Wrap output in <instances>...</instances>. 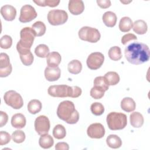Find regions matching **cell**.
<instances>
[{"label":"cell","mask_w":150,"mask_h":150,"mask_svg":"<svg viewBox=\"0 0 150 150\" xmlns=\"http://www.w3.org/2000/svg\"><path fill=\"white\" fill-rule=\"evenodd\" d=\"M124 54L129 63L138 65L149 60L150 51L146 45L137 42L128 45L125 49Z\"/></svg>","instance_id":"cell-1"},{"label":"cell","mask_w":150,"mask_h":150,"mask_svg":"<svg viewBox=\"0 0 150 150\" xmlns=\"http://www.w3.org/2000/svg\"><path fill=\"white\" fill-rule=\"evenodd\" d=\"M57 115L62 120L69 124H74L79 120V114L75 109L72 101L66 100L61 102L57 108Z\"/></svg>","instance_id":"cell-2"},{"label":"cell","mask_w":150,"mask_h":150,"mask_svg":"<svg viewBox=\"0 0 150 150\" xmlns=\"http://www.w3.org/2000/svg\"><path fill=\"white\" fill-rule=\"evenodd\" d=\"M36 36L32 28L25 27L20 32L21 39L16 45V49L19 54H25L30 52L35 38Z\"/></svg>","instance_id":"cell-3"},{"label":"cell","mask_w":150,"mask_h":150,"mask_svg":"<svg viewBox=\"0 0 150 150\" xmlns=\"http://www.w3.org/2000/svg\"><path fill=\"white\" fill-rule=\"evenodd\" d=\"M106 121L109 129L113 131L122 129L127 124V115L122 112H110Z\"/></svg>","instance_id":"cell-4"},{"label":"cell","mask_w":150,"mask_h":150,"mask_svg":"<svg viewBox=\"0 0 150 150\" xmlns=\"http://www.w3.org/2000/svg\"><path fill=\"white\" fill-rule=\"evenodd\" d=\"M78 35L81 40L90 43H96L101 38L100 33L97 29L89 26L82 27L79 30Z\"/></svg>","instance_id":"cell-5"},{"label":"cell","mask_w":150,"mask_h":150,"mask_svg":"<svg viewBox=\"0 0 150 150\" xmlns=\"http://www.w3.org/2000/svg\"><path fill=\"white\" fill-rule=\"evenodd\" d=\"M68 19L67 13L61 9H53L50 11L47 14V21L49 23L53 26L63 25Z\"/></svg>","instance_id":"cell-6"},{"label":"cell","mask_w":150,"mask_h":150,"mask_svg":"<svg viewBox=\"0 0 150 150\" xmlns=\"http://www.w3.org/2000/svg\"><path fill=\"white\" fill-rule=\"evenodd\" d=\"M4 99L5 103L14 109H20L23 105V101L22 96L14 90L6 91L4 96Z\"/></svg>","instance_id":"cell-7"},{"label":"cell","mask_w":150,"mask_h":150,"mask_svg":"<svg viewBox=\"0 0 150 150\" xmlns=\"http://www.w3.org/2000/svg\"><path fill=\"white\" fill-rule=\"evenodd\" d=\"M47 92L49 95L53 97H70L71 87L66 84L50 86L48 88Z\"/></svg>","instance_id":"cell-8"},{"label":"cell","mask_w":150,"mask_h":150,"mask_svg":"<svg viewBox=\"0 0 150 150\" xmlns=\"http://www.w3.org/2000/svg\"><path fill=\"white\" fill-rule=\"evenodd\" d=\"M104 56L100 52L91 53L87 57L86 63L87 67L91 70L98 69L103 64Z\"/></svg>","instance_id":"cell-9"},{"label":"cell","mask_w":150,"mask_h":150,"mask_svg":"<svg viewBox=\"0 0 150 150\" xmlns=\"http://www.w3.org/2000/svg\"><path fill=\"white\" fill-rule=\"evenodd\" d=\"M35 129L36 132L40 135L47 134L50 127V121L45 115H40L38 117L35 121Z\"/></svg>","instance_id":"cell-10"},{"label":"cell","mask_w":150,"mask_h":150,"mask_svg":"<svg viewBox=\"0 0 150 150\" xmlns=\"http://www.w3.org/2000/svg\"><path fill=\"white\" fill-rule=\"evenodd\" d=\"M37 12L30 5H25L21 9L19 20L22 23L29 22L37 17Z\"/></svg>","instance_id":"cell-11"},{"label":"cell","mask_w":150,"mask_h":150,"mask_svg":"<svg viewBox=\"0 0 150 150\" xmlns=\"http://www.w3.org/2000/svg\"><path fill=\"white\" fill-rule=\"evenodd\" d=\"M87 133L91 138L100 139L104 136L105 128L100 123H93L87 128Z\"/></svg>","instance_id":"cell-12"},{"label":"cell","mask_w":150,"mask_h":150,"mask_svg":"<svg viewBox=\"0 0 150 150\" xmlns=\"http://www.w3.org/2000/svg\"><path fill=\"white\" fill-rule=\"evenodd\" d=\"M68 8L71 14L78 15L84 11V5L81 0H70L69 2Z\"/></svg>","instance_id":"cell-13"},{"label":"cell","mask_w":150,"mask_h":150,"mask_svg":"<svg viewBox=\"0 0 150 150\" xmlns=\"http://www.w3.org/2000/svg\"><path fill=\"white\" fill-rule=\"evenodd\" d=\"M60 74L61 70L58 66H47L45 70V78L49 81H54L57 80L60 77Z\"/></svg>","instance_id":"cell-14"},{"label":"cell","mask_w":150,"mask_h":150,"mask_svg":"<svg viewBox=\"0 0 150 150\" xmlns=\"http://www.w3.org/2000/svg\"><path fill=\"white\" fill-rule=\"evenodd\" d=\"M1 13L5 20L12 21L14 20L16 15V10L15 8L10 5H5L1 8Z\"/></svg>","instance_id":"cell-15"},{"label":"cell","mask_w":150,"mask_h":150,"mask_svg":"<svg viewBox=\"0 0 150 150\" xmlns=\"http://www.w3.org/2000/svg\"><path fill=\"white\" fill-rule=\"evenodd\" d=\"M26 120L23 114L17 113L14 114L11 118V125L13 127L18 129L23 128L26 125Z\"/></svg>","instance_id":"cell-16"},{"label":"cell","mask_w":150,"mask_h":150,"mask_svg":"<svg viewBox=\"0 0 150 150\" xmlns=\"http://www.w3.org/2000/svg\"><path fill=\"white\" fill-rule=\"evenodd\" d=\"M102 19L105 25L109 28L114 27L115 25L117 20L115 13L111 11L105 12L103 15Z\"/></svg>","instance_id":"cell-17"},{"label":"cell","mask_w":150,"mask_h":150,"mask_svg":"<svg viewBox=\"0 0 150 150\" xmlns=\"http://www.w3.org/2000/svg\"><path fill=\"white\" fill-rule=\"evenodd\" d=\"M62 57L59 53L57 52H52L49 53L46 57V62L48 66L57 67L60 63Z\"/></svg>","instance_id":"cell-18"},{"label":"cell","mask_w":150,"mask_h":150,"mask_svg":"<svg viewBox=\"0 0 150 150\" xmlns=\"http://www.w3.org/2000/svg\"><path fill=\"white\" fill-rule=\"evenodd\" d=\"M129 121L131 125L134 128H140L144 124V117L139 112H134L130 114Z\"/></svg>","instance_id":"cell-19"},{"label":"cell","mask_w":150,"mask_h":150,"mask_svg":"<svg viewBox=\"0 0 150 150\" xmlns=\"http://www.w3.org/2000/svg\"><path fill=\"white\" fill-rule=\"evenodd\" d=\"M136 107V103L131 97H125L121 102V108L124 111L129 112L134 111Z\"/></svg>","instance_id":"cell-20"},{"label":"cell","mask_w":150,"mask_h":150,"mask_svg":"<svg viewBox=\"0 0 150 150\" xmlns=\"http://www.w3.org/2000/svg\"><path fill=\"white\" fill-rule=\"evenodd\" d=\"M106 143L110 148L113 149L119 148L122 145V141L121 138L114 134H111L107 137Z\"/></svg>","instance_id":"cell-21"},{"label":"cell","mask_w":150,"mask_h":150,"mask_svg":"<svg viewBox=\"0 0 150 150\" xmlns=\"http://www.w3.org/2000/svg\"><path fill=\"white\" fill-rule=\"evenodd\" d=\"M54 144V140L52 136L46 134L42 135L39 139L40 146L43 149H49L51 148Z\"/></svg>","instance_id":"cell-22"},{"label":"cell","mask_w":150,"mask_h":150,"mask_svg":"<svg viewBox=\"0 0 150 150\" xmlns=\"http://www.w3.org/2000/svg\"><path fill=\"white\" fill-rule=\"evenodd\" d=\"M133 25V30L138 35H144L147 32L148 26L144 20L135 21Z\"/></svg>","instance_id":"cell-23"},{"label":"cell","mask_w":150,"mask_h":150,"mask_svg":"<svg viewBox=\"0 0 150 150\" xmlns=\"http://www.w3.org/2000/svg\"><path fill=\"white\" fill-rule=\"evenodd\" d=\"M133 26V22L131 19L128 16L122 17L119 23V29L122 32H129Z\"/></svg>","instance_id":"cell-24"},{"label":"cell","mask_w":150,"mask_h":150,"mask_svg":"<svg viewBox=\"0 0 150 150\" xmlns=\"http://www.w3.org/2000/svg\"><path fill=\"white\" fill-rule=\"evenodd\" d=\"M67 70L69 73L73 74L80 73L82 70V64L78 60H73L70 62L67 66Z\"/></svg>","instance_id":"cell-25"},{"label":"cell","mask_w":150,"mask_h":150,"mask_svg":"<svg viewBox=\"0 0 150 150\" xmlns=\"http://www.w3.org/2000/svg\"><path fill=\"white\" fill-rule=\"evenodd\" d=\"M104 77L108 86L116 85L120 80L118 74L115 71H108L105 74Z\"/></svg>","instance_id":"cell-26"},{"label":"cell","mask_w":150,"mask_h":150,"mask_svg":"<svg viewBox=\"0 0 150 150\" xmlns=\"http://www.w3.org/2000/svg\"><path fill=\"white\" fill-rule=\"evenodd\" d=\"M42 107L41 102L36 99L30 100L28 104V110L32 114H35L40 112Z\"/></svg>","instance_id":"cell-27"},{"label":"cell","mask_w":150,"mask_h":150,"mask_svg":"<svg viewBox=\"0 0 150 150\" xmlns=\"http://www.w3.org/2000/svg\"><path fill=\"white\" fill-rule=\"evenodd\" d=\"M108 54L109 57L114 61H118L120 60L122 57L121 49L120 47L117 46L111 47L109 49Z\"/></svg>","instance_id":"cell-28"},{"label":"cell","mask_w":150,"mask_h":150,"mask_svg":"<svg viewBox=\"0 0 150 150\" xmlns=\"http://www.w3.org/2000/svg\"><path fill=\"white\" fill-rule=\"evenodd\" d=\"M35 53L39 57H47V55L49 54V49L47 45L45 44H40L36 47Z\"/></svg>","instance_id":"cell-29"},{"label":"cell","mask_w":150,"mask_h":150,"mask_svg":"<svg viewBox=\"0 0 150 150\" xmlns=\"http://www.w3.org/2000/svg\"><path fill=\"white\" fill-rule=\"evenodd\" d=\"M94 87L98 88L104 91H106L109 88V86L103 76H98L95 78L94 80Z\"/></svg>","instance_id":"cell-30"},{"label":"cell","mask_w":150,"mask_h":150,"mask_svg":"<svg viewBox=\"0 0 150 150\" xmlns=\"http://www.w3.org/2000/svg\"><path fill=\"white\" fill-rule=\"evenodd\" d=\"M32 28L35 31L36 36H43L46 30V25L43 22L41 21H37L35 22L32 26Z\"/></svg>","instance_id":"cell-31"},{"label":"cell","mask_w":150,"mask_h":150,"mask_svg":"<svg viewBox=\"0 0 150 150\" xmlns=\"http://www.w3.org/2000/svg\"><path fill=\"white\" fill-rule=\"evenodd\" d=\"M66 131L64 127L61 124L56 125L53 129V137L58 139H61L66 137Z\"/></svg>","instance_id":"cell-32"},{"label":"cell","mask_w":150,"mask_h":150,"mask_svg":"<svg viewBox=\"0 0 150 150\" xmlns=\"http://www.w3.org/2000/svg\"><path fill=\"white\" fill-rule=\"evenodd\" d=\"M90 110L91 112L94 115L97 116L102 115L104 112V107L103 105L101 103H98V102L93 103L91 105Z\"/></svg>","instance_id":"cell-33"},{"label":"cell","mask_w":150,"mask_h":150,"mask_svg":"<svg viewBox=\"0 0 150 150\" xmlns=\"http://www.w3.org/2000/svg\"><path fill=\"white\" fill-rule=\"evenodd\" d=\"M11 137L12 140L15 142L17 144H20L25 141V134L23 131L21 130H16L12 133Z\"/></svg>","instance_id":"cell-34"},{"label":"cell","mask_w":150,"mask_h":150,"mask_svg":"<svg viewBox=\"0 0 150 150\" xmlns=\"http://www.w3.org/2000/svg\"><path fill=\"white\" fill-rule=\"evenodd\" d=\"M33 2L40 6H48L50 7H56L60 3L59 0H38L33 1Z\"/></svg>","instance_id":"cell-35"},{"label":"cell","mask_w":150,"mask_h":150,"mask_svg":"<svg viewBox=\"0 0 150 150\" xmlns=\"http://www.w3.org/2000/svg\"><path fill=\"white\" fill-rule=\"evenodd\" d=\"M12 45V38L7 35H4L0 40V46L2 49H7L11 47Z\"/></svg>","instance_id":"cell-36"},{"label":"cell","mask_w":150,"mask_h":150,"mask_svg":"<svg viewBox=\"0 0 150 150\" xmlns=\"http://www.w3.org/2000/svg\"><path fill=\"white\" fill-rule=\"evenodd\" d=\"M19 56H20V59H21L22 63L25 66H30L33 63L34 57L31 52H30L29 53H28L27 54H19Z\"/></svg>","instance_id":"cell-37"},{"label":"cell","mask_w":150,"mask_h":150,"mask_svg":"<svg viewBox=\"0 0 150 150\" xmlns=\"http://www.w3.org/2000/svg\"><path fill=\"white\" fill-rule=\"evenodd\" d=\"M11 64L8 55L5 53H1L0 54V69H6Z\"/></svg>","instance_id":"cell-38"},{"label":"cell","mask_w":150,"mask_h":150,"mask_svg":"<svg viewBox=\"0 0 150 150\" xmlns=\"http://www.w3.org/2000/svg\"><path fill=\"white\" fill-rule=\"evenodd\" d=\"M104 93L105 91L103 90L96 87H93L90 90V94L94 99H100L104 96Z\"/></svg>","instance_id":"cell-39"},{"label":"cell","mask_w":150,"mask_h":150,"mask_svg":"<svg viewBox=\"0 0 150 150\" xmlns=\"http://www.w3.org/2000/svg\"><path fill=\"white\" fill-rule=\"evenodd\" d=\"M11 141V135L6 131H1L0 132V145H4L8 144Z\"/></svg>","instance_id":"cell-40"},{"label":"cell","mask_w":150,"mask_h":150,"mask_svg":"<svg viewBox=\"0 0 150 150\" xmlns=\"http://www.w3.org/2000/svg\"><path fill=\"white\" fill-rule=\"evenodd\" d=\"M137 37L134 34H133V33H127V34L124 35L122 37L121 43H122V45H127V43H128V42H129L131 40H137Z\"/></svg>","instance_id":"cell-41"},{"label":"cell","mask_w":150,"mask_h":150,"mask_svg":"<svg viewBox=\"0 0 150 150\" xmlns=\"http://www.w3.org/2000/svg\"><path fill=\"white\" fill-rule=\"evenodd\" d=\"M81 93L82 90L81 88L78 86H73L71 87V93L70 97L77 98L81 94Z\"/></svg>","instance_id":"cell-42"},{"label":"cell","mask_w":150,"mask_h":150,"mask_svg":"<svg viewBox=\"0 0 150 150\" xmlns=\"http://www.w3.org/2000/svg\"><path fill=\"white\" fill-rule=\"evenodd\" d=\"M0 127L4 126L8 122V115L7 114L2 111H0Z\"/></svg>","instance_id":"cell-43"},{"label":"cell","mask_w":150,"mask_h":150,"mask_svg":"<svg viewBox=\"0 0 150 150\" xmlns=\"http://www.w3.org/2000/svg\"><path fill=\"white\" fill-rule=\"evenodd\" d=\"M97 3L98 5L103 9L108 8L111 5V1L110 0H97Z\"/></svg>","instance_id":"cell-44"},{"label":"cell","mask_w":150,"mask_h":150,"mask_svg":"<svg viewBox=\"0 0 150 150\" xmlns=\"http://www.w3.org/2000/svg\"><path fill=\"white\" fill-rule=\"evenodd\" d=\"M12 64H11L8 67L4 69H0V77H5L8 76L12 72Z\"/></svg>","instance_id":"cell-45"},{"label":"cell","mask_w":150,"mask_h":150,"mask_svg":"<svg viewBox=\"0 0 150 150\" xmlns=\"http://www.w3.org/2000/svg\"><path fill=\"white\" fill-rule=\"evenodd\" d=\"M55 149L56 150H68L69 149V146L68 144L64 142H58L55 146Z\"/></svg>","instance_id":"cell-46"}]
</instances>
